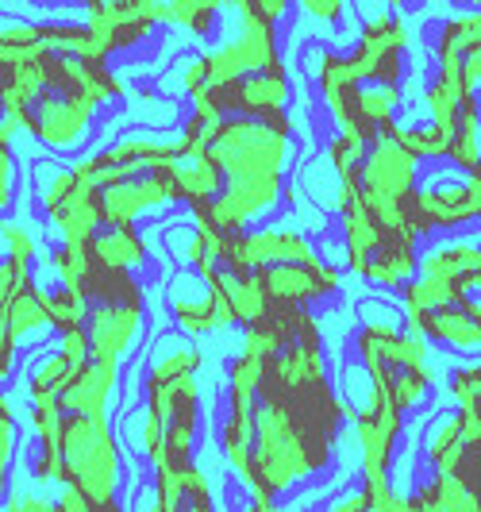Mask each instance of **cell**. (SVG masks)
Segmentation results:
<instances>
[{
    "label": "cell",
    "instance_id": "1",
    "mask_svg": "<svg viewBox=\"0 0 481 512\" xmlns=\"http://www.w3.org/2000/svg\"><path fill=\"white\" fill-rule=\"evenodd\" d=\"M339 416H347V409H339L328 382L289 389L266 378L254 405L251 459L239 478L254 501H274L316 478L331 459Z\"/></svg>",
    "mask_w": 481,
    "mask_h": 512
},
{
    "label": "cell",
    "instance_id": "2",
    "mask_svg": "<svg viewBox=\"0 0 481 512\" xmlns=\"http://www.w3.org/2000/svg\"><path fill=\"white\" fill-rule=\"evenodd\" d=\"M212 162L224 170L228 181H262L281 178L293 162V124L289 116L270 124V120H247V116H228L212 139L204 143Z\"/></svg>",
    "mask_w": 481,
    "mask_h": 512
},
{
    "label": "cell",
    "instance_id": "3",
    "mask_svg": "<svg viewBox=\"0 0 481 512\" xmlns=\"http://www.w3.org/2000/svg\"><path fill=\"white\" fill-rule=\"evenodd\" d=\"M235 12L243 20L239 35L231 43H224L220 51L208 54V93L239 85V81H247L254 74H266V70H281L274 20L289 12V4H281V0H262V4L239 0Z\"/></svg>",
    "mask_w": 481,
    "mask_h": 512
},
{
    "label": "cell",
    "instance_id": "4",
    "mask_svg": "<svg viewBox=\"0 0 481 512\" xmlns=\"http://www.w3.org/2000/svg\"><path fill=\"white\" fill-rule=\"evenodd\" d=\"M62 451H66L70 486L81 489L93 505H116V493L124 486V459L108 420L66 416Z\"/></svg>",
    "mask_w": 481,
    "mask_h": 512
},
{
    "label": "cell",
    "instance_id": "5",
    "mask_svg": "<svg viewBox=\"0 0 481 512\" xmlns=\"http://www.w3.org/2000/svg\"><path fill=\"white\" fill-rule=\"evenodd\" d=\"M93 112L97 104L89 101L85 93H77L74 81L66 77L58 54H51V89L39 101L27 108L24 128L58 154H70L77 147H85L89 128H93Z\"/></svg>",
    "mask_w": 481,
    "mask_h": 512
},
{
    "label": "cell",
    "instance_id": "6",
    "mask_svg": "<svg viewBox=\"0 0 481 512\" xmlns=\"http://www.w3.org/2000/svg\"><path fill=\"white\" fill-rule=\"evenodd\" d=\"M412 235H428L435 228H458L481 216V170L474 174H431L408 201Z\"/></svg>",
    "mask_w": 481,
    "mask_h": 512
},
{
    "label": "cell",
    "instance_id": "7",
    "mask_svg": "<svg viewBox=\"0 0 481 512\" xmlns=\"http://www.w3.org/2000/svg\"><path fill=\"white\" fill-rule=\"evenodd\" d=\"M370 20L362 24L358 47L351 58V70L362 85H397L405 74V47H408V24L401 16L385 12V8H362Z\"/></svg>",
    "mask_w": 481,
    "mask_h": 512
},
{
    "label": "cell",
    "instance_id": "8",
    "mask_svg": "<svg viewBox=\"0 0 481 512\" xmlns=\"http://www.w3.org/2000/svg\"><path fill=\"white\" fill-rule=\"evenodd\" d=\"M308 74L316 81V89L324 93V104H328L331 120L339 124V135H351L358 143L374 147L378 131L366 128L362 112H358V97H362V81L351 70V58L347 54L324 51V47H312L308 51Z\"/></svg>",
    "mask_w": 481,
    "mask_h": 512
},
{
    "label": "cell",
    "instance_id": "9",
    "mask_svg": "<svg viewBox=\"0 0 481 512\" xmlns=\"http://www.w3.org/2000/svg\"><path fill=\"white\" fill-rule=\"evenodd\" d=\"M274 266H320V255L312 251V243L301 231L262 228L228 239L220 258V270H235V274H262Z\"/></svg>",
    "mask_w": 481,
    "mask_h": 512
},
{
    "label": "cell",
    "instance_id": "10",
    "mask_svg": "<svg viewBox=\"0 0 481 512\" xmlns=\"http://www.w3.org/2000/svg\"><path fill=\"white\" fill-rule=\"evenodd\" d=\"M285 181L262 178V181H228L224 197L208 208H193V224L197 228H212L220 235H247V224L270 216L281 205Z\"/></svg>",
    "mask_w": 481,
    "mask_h": 512
},
{
    "label": "cell",
    "instance_id": "11",
    "mask_svg": "<svg viewBox=\"0 0 481 512\" xmlns=\"http://www.w3.org/2000/svg\"><path fill=\"white\" fill-rule=\"evenodd\" d=\"M166 305L178 320L181 335H208L239 324L228 301L216 293V285L197 270H174L166 282Z\"/></svg>",
    "mask_w": 481,
    "mask_h": 512
},
{
    "label": "cell",
    "instance_id": "12",
    "mask_svg": "<svg viewBox=\"0 0 481 512\" xmlns=\"http://www.w3.org/2000/svg\"><path fill=\"white\" fill-rule=\"evenodd\" d=\"M401 428H405V412L397 405L393 389H381L378 401L355 416V436H358V451H362V482L366 486L389 482L393 447L401 439Z\"/></svg>",
    "mask_w": 481,
    "mask_h": 512
},
{
    "label": "cell",
    "instance_id": "13",
    "mask_svg": "<svg viewBox=\"0 0 481 512\" xmlns=\"http://www.w3.org/2000/svg\"><path fill=\"white\" fill-rule=\"evenodd\" d=\"M158 24H166V4H154V0H93V4H85V27L112 54L143 43Z\"/></svg>",
    "mask_w": 481,
    "mask_h": 512
},
{
    "label": "cell",
    "instance_id": "14",
    "mask_svg": "<svg viewBox=\"0 0 481 512\" xmlns=\"http://www.w3.org/2000/svg\"><path fill=\"white\" fill-rule=\"evenodd\" d=\"M397 128V124H393ZM393 128L378 131L374 147L362 162V193L366 197H381V201H393V205L408 208V201L416 197V154L405 151L397 139H393Z\"/></svg>",
    "mask_w": 481,
    "mask_h": 512
},
{
    "label": "cell",
    "instance_id": "15",
    "mask_svg": "<svg viewBox=\"0 0 481 512\" xmlns=\"http://www.w3.org/2000/svg\"><path fill=\"white\" fill-rule=\"evenodd\" d=\"M178 201H181V193H178V185L170 181V174H166V170H147V174H139V178L101 189L104 228H135L139 216L162 212V208L178 205Z\"/></svg>",
    "mask_w": 481,
    "mask_h": 512
},
{
    "label": "cell",
    "instance_id": "16",
    "mask_svg": "<svg viewBox=\"0 0 481 512\" xmlns=\"http://www.w3.org/2000/svg\"><path fill=\"white\" fill-rule=\"evenodd\" d=\"M289 93H293V85H289V74H285V66H281V70L254 74V77H247V81H239V85H228V89H216V93H208V97L224 112V120H228V112H231V116L278 124V120H285Z\"/></svg>",
    "mask_w": 481,
    "mask_h": 512
},
{
    "label": "cell",
    "instance_id": "17",
    "mask_svg": "<svg viewBox=\"0 0 481 512\" xmlns=\"http://www.w3.org/2000/svg\"><path fill=\"white\" fill-rule=\"evenodd\" d=\"M139 328H143V301H131V305L104 301V305H93L89 324H85L89 343H93V362H120L131 351Z\"/></svg>",
    "mask_w": 481,
    "mask_h": 512
},
{
    "label": "cell",
    "instance_id": "18",
    "mask_svg": "<svg viewBox=\"0 0 481 512\" xmlns=\"http://www.w3.org/2000/svg\"><path fill=\"white\" fill-rule=\"evenodd\" d=\"M262 289L270 297V305H293L301 308L304 301H320L339 289V270L320 262V266H274L262 270Z\"/></svg>",
    "mask_w": 481,
    "mask_h": 512
},
{
    "label": "cell",
    "instance_id": "19",
    "mask_svg": "<svg viewBox=\"0 0 481 512\" xmlns=\"http://www.w3.org/2000/svg\"><path fill=\"white\" fill-rule=\"evenodd\" d=\"M408 332H420L451 347L458 355H481V305L478 301H462V305L439 308V312H428L420 320H408Z\"/></svg>",
    "mask_w": 481,
    "mask_h": 512
},
{
    "label": "cell",
    "instance_id": "20",
    "mask_svg": "<svg viewBox=\"0 0 481 512\" xmlns=\"http://www.w3.org/2000/svg\"><path fill=\"white\" fill-rule=\"evenodd\" d=\"M120 382V362H89L85 370H77L70 389L62 393V412L66 416H93V420H108V405Z\"/></svg>",
    "mask_w": 481,
    "mask_h": 512
},
{
    "label": "cell",
    "instance_id": "21",
    "mask_svg": "<svg viewBox=\"0 0 481 512\" xmlns=\"http://www.w3.org/2000/svg\"><path fill=\"white\" fill-rule=\"evenodd\" d=\"M166 174L170 181L178 185L181 201L189 208H208L216 205L220 197H224V189H228V178H224V170L212 162V154L204 143H197V151L189 154V158H181L174 166H166Z\"/></svg>",
    "mask_w": 481,
    "mask_h": 512
},
{
    "label": "cell",
    "instance_id": "22",
    "mask_svg": "<svg viewBox=\"0 0 481 512\" xmlns=\"http://www.w3.org/2000/svg\"><path fill=\"white\" fill-rule=\"evenodd\" d=\"M54 228L62 231V247H77V251H89V243L97 239V231L104 228V212H101V189L77 181L74 197L66 205L51 212Z\"/></svg>",
    "mask_w": 481,
    "mask_h": 512
},
{
    "label": "cell",
    "instance_id": "23",
    "mask_svg": "<svg viewBox=\"0 0 481 512\" xmlns=\"http://www.w3.org/2000/svg\"><path fill=\"white\" fill-rule=\"evenodd\" d=\"M420 278L447 282V285H455V289H462V293L481 289V247L466 243V239L435 247V251L424 255V262H420Z\"/></svg>",
    "mask_w": 481,
    "mask_h": 512
},
{
    "label": "cell",
    "instance_id": "24",
    "mask_svg": "<svg viewBox=\"0 0 481 512\" xmlns=\"http://www.w3.org/2000/svg\"><path fill=\"white\" fill-rule=\"evenodd\" d=\"M197 366H201V351L185 339V335L170 332L162 335L147 355V378H143V393L158 389V385L181 382V378H197Z\"/></svg>",
    "mask_w": 481,
    "mask_h": 512
},
{
    "label": "cell",
    "instance_id": "25",
    "mask_svg": "<svg viewBox=\"0 0 481 512\" xmlns=\"http://www.w3.org/2000/svg\"><path fill=\"white\" fill-rule=\"evenodd\" d=\"M208 282L216 285V293L228 301V308L235 312V320L243 328H254V324H262L270 316V297H266L258 274H235V270H220L216 266L208 274Z\"/></svg>",
    "mask_w": 481,
    "mask_h": 512
},
{
    "label": "cell",
    "instance_id": "26",
    "mask_svg": "<svg viewBox=\"0 0 481 512\" xmlns=\"http://www.w3.org/2000/svg\"><path fill=\"white\" fill-rule=\"evenodd\" d=\"M424 455L435 466V474L458 478L462 459H466V412H443L431 420L428 436H424Z\"/></svg>",
    "mask_w": 481,
    "mask_h": 512
},
{
    "label": "cell",
    "instance_id": "27",
    "mask_svg": "<svg viewBox=\"0 0 481 512\" xmlns=\"http://www.w3.org/2000/svg\"><path fill=\"white\" fill-rule=\"evenodd\" d=\"M89 258L97 270L108 274H131L147 266V243L139 239L135 228H101L97 239L89 243Z\"/></svg>",
    "mask_w": 481,
    "mask_h": 512
},
{
    "label": "cell",
    "instance_id": "28",
    "mask_svg": "<svg viewBox=\"0 0 481 512\" xmlns=\"http://www.w3.org/2000/svg\"><path fill=\"white\" fill-rule=\"evenodd\" d=\"M343 239H347V266L366 278L370 262H374V255L389 243V235L374 224V216H370V208L362 201V193H358L355 205L343 208Z\"/></svg>",
    "mask_w": 481,
    "mask_h": 512
},
{
    "label": "cell",
    "instance_id": "29",
    "mask_svg": "<svg viewBox=\"0 0 481 512\" xmlns=\"http://www.w3.org/2000/svg\"><path fill=\"white\" fill-rule=\"evenodd\" d=\"M43 27H47V47L58 58H81V62H93V66H104L112 58V51L85 24H43Z\"/></svg>",
    "mask_w": 481,
    "mask_h": 512
},
{
    "label": "cell",
    "instance_id": "30",
    "mask_svg": "<svg viewBox=\"0 0 481 512\" xmlns=\"http://www.w3.org/2000/svg\"><path fill=\"white\" fill-rule=\"evenodd\" d=\"M474 51H481V8L478 12H462V16L443 24L435 58H439V66H462Z\"/></svg>",
    "mask_w": 481,
    "mask_h": 512
},
{
    "label": "cell",
    "instance_id": "31",
    "mask_svg": "<svg viewBox=\"0 0 481 512\" xmlns=\"http://www.w3.org/2000/svg\"><path fill=\"white\" fill-rule=\"evenodd\" d=\"M412 274H416V247L401 243V239H389L378 255H374V262H370L366 282L397 289V285H412Z\"/></svg>",
    "mask_w": 481,
    "mask_h": 512
},
{
    "label": "cell",
    "instance_id": "32",
    "mask_svg": "<svg viewBox=\"0 0 481 512\" xmlns=\"http://www.w3.org/2000/svg\"><path fill=\"white\" fill-rule=\"evenodd\" d=\"M74 374L77 366L62 351L39 359V366L31 370V405H54V401H62V393L70 389Z\"/></svg>",
    "mask_w": 481,
    "mask_h": 512
},
{
    "label": "cell",
    "instance_id": "33",
    "mask_svg": "<svg viewBox=\"0 0 481 512\" xmlns=\"http://www.w3.org/2000/svg\"><path fill=\"white\" fill-rule=\"evenodd\" d=\"M401 301H405L408 320H420V316L439 312V308L462 305V301H466V293L455 289V285H447V282H435V278H416L412 285H405Z\"/></svg>",
    "mask_w": 481,
    "mask_h": 512
},
{
    "label": "cell",
    "instance_id": "34",
    "mask_svg": "<svg viewBox=\"0 0 481 512\" xmlns=\"http://www.w3.org/2000/svg\"><path fill=\"white\" fill-rule=\"evenodd\" d=\"M77 174L74 166H62V162H39L35 166V193H39V205L47 208V216L58 212L74 197Z\"/></svg>",
    "mask_w": 481,
    "mask_h": 512
},
{
    "label": "cell",
    "instance_id": "35",
    "mask_svg": "<svg viewBox=\"0 0 481 512\" xmlns=\"http://www.w3.org/2000/svg\"><path fill=\"white\" fill-rule=\"evenodd\" d=\"M451 162H455L462 174L481 170V116H478V101H474V97L462 108V120H458V131H455V147H451Z\"/></svg>",
    "mask_w": 481,
    "mask_h": 512
},
{
    "label": "cell",
    "instance_id": "36",
    "mask_svg": "<svg viewBox=\"0 0 481 512\" xmlns=\"http://www.w3.org/2000/svg\"><path fill=\"white\" fill-rule=\"evenodd\" d=\"M43 305H47L51 328L58 335L85 328V324H89V312H93V305H89L85 297L70 293V289H54V293H43Z\"/></svg>",
    "mask_w": 481,
    "mask_h": 512
},
{
    "label": "cell",
    "instance_id": "37",
    "mask_svg": "<svg viewBox=\"0 0 481 512\" xmlns=\"http://www.w3.org/2000/svg\"><path fill=\"white\" fill-rule=\"evenodd\" d=\"M401 104V85H362V97H358V112L366 120L370 131L393 128V108Z\"/></svg>",
    "mask_w": 481,
    "mask_h": 512
},
{
    "label": "cell",
    "instance_id": "38",
    "mask_svg": "<svg viewBox=\"0 0 481 512\" xmlns=\"http://www.w3.org/2000/svg\"><path fill=\"white\" fill-rule=\"evenodd\" d=\"M216 16H220V4H212V0H174V4H166V24H178L181 31L201 35V39L212 35Z\"/></svg>",
    "mask_w": 481,
    "mask_h": 512
},
{
    "label": "cell",
    "instance_id": "39",
    "mask_svg": "<svg viewBox=\"0 0 481 512\" xmlns=\"http://www.w3.org/2000/svg\"><path fill=\"white\" fill-rule=\"evenodd\" d=\"M393 139L405 151L416 154V158H451V147H455V139L443 128H435V124H424V128H393Z\"/></svg>",
    "mask_w": 481,
    "mask_h": 512
},
{
    "label": "cell",
    "instance_id": "40",
    "mask_svg": "<svg viewBox=\"0 0 481 512\" xmlns=\"http://www.w3.org/2000/svg\"><path fill=\"white\" fill-rule=\"evenodd\" d=\"M428 389H431L428 366H420V370H397V374H393V397H397L401 412L420 409L424 397H428Z\"/></svg>",
    "mask_w": 481,
    "mask_h": 512
},
{
    "label": "cell",
    "instance_id": "41",
    "mask_svg": "<svg viewBox=\"0 0 481 512\" xmlns=\"http://www.w3.org/2000/svg\"><path fill=\"white\" fill-rule=\"evenodd\" d=\"M47 47V27L43 24H27V20H4L0 27V51H39Z\"/></svg>",
    "mask_w": 481,
    "mask_h": 512
},
{
    "label": "cell",
    "instance_id": "42",
    "mask_svg": "<svg viewBox=\"0 0 481 512\" xmlns=\"http://www.w3.org/2000/svg\"><path fill=\"white\" fill-rule=\"evenodd\" d=\"M458 478L481 497V420L470 412H466V459H462Z\"/></svg>",
    "mask_w": 481,
    "mask_h": 512
},
{
    "label": "cell",
    "instance_id": "43",
    "mask_svg": "<svg viewBox=\"0 0 481 512\" xmlns=\"http://www.w3.org/2000/svg\"><path fill=\"white\" fill-rule=\"evenodd\" d=\"M4 251H8V258L12 262H24V266H31V258H35V239H31V231L20 228V224H4Z\"/></svg>",
    "mask_w": 481,
    "mask_h": 512
},
{
    "label": "cell",
    "instance_id": "44",
    "mask_svg": "<svg viewBox=\"0 0 481 512\" xmlns=\"http://www.w3.org/2000/svg\"><path fill=\"white\" fill-rule=\"evenodd\" d=\"M62 355L74 362L77 370H85V366L93 362V343H89V332H85V328H77V332L62 335Z\"/></svg>",
    "mask_w": 481,
    "mask_h": 512
},
{
    "label": "cell",
    "instance_id": "45",
    "mask_svg": "<svg viewBox=\"0 0 481 512\" xmlns=\"http://www.w3.org/2000/svg\"><path fill=\"white\" fill-rule=\"evenodd\" d=\"M12 451H16V420H12V405H0V466H12Z\"/></svg>",
    "mask_w": 481,
    "mask_h": 512
},
{
    "label": "cell",
    "instance_id": "46",
    "mask_svg": "<svg viewBox=\"0 0 481 512\" xmlns=\"http://www.w3.org/2000/svg\"><path fill=\"white\" fill-rule=\"evenodd\" d=\"M181 512H216L212 509V493H208V478H204V470H197L193 486H189V493H185Z\"/></svg>",
    "mask_w": 481,
    "mask_h": 512
},
{
    "label": "cell",
    "instance_id": "47",
    "mask_svg": "<svg viewBox=\"0 0 481 512\" xmlns=\"http://www.w3.org/2000/svg\"><path fill=\"white\" fill-rule=\"evenodd\" d=\"M328 512H374V497L366 493V486L347 489L343 497H335V501H331Z\"/></svg>",
    "mask_w": 481,
    "mask_h": 512
},
{
    "label": "cell",
    "instance_id": "48",
    "mask_svg": "<svg viewBox=\"0 0 481 512\" xmlns=\"http://www.w3.org/2000/svg\"><path fill=\"white\" fill-rule=\"evenodd\" d=\"M12 185H16L12 147H8V143H0V208H12Z\"/></svg>",
    "mask_w": 481,
    "mask_h": 512
},
{
    "label": "cell",
    "instance_id": "49",
    "mask_svg": "<svg viewBox=\"0 0 481 512\" xmlns=\"http://www.w3.org/2000/svg\"><path fill=\"white\" fill-rule=\"evenodd\" d=\"M4 512H62L58 501H43L39 493H20V497H8Z\"/></svg>",
    "mask_w": 481,
    "mask_h": 512
},
{
    "label": "cell",
    "instance_id": "50",
    "mask_svg": "<svg viewBox=\"0 0 481 512\" xmlns=\"http://www.w3.org/2000/svg\"><path fill=\"white\" fill-rule=\"evenodd\" d=\"M58 509L62 512H101V505H93L77 486H62L58 489Z\"/></svg>",
    "mask_w": 481,
    "mask_h": 512
},
{
    "label": "cell",
    "instance_id": "51",
    "mask_svg": "<svg viewBox=\"0 0 481 512\" xmlns=\"http://www.w3.org/2000/svg\"><path fill=\"white\" fill-rule=\"evenodd\" d=\"M301 8L308 12V16H312V20H320V24H335V20L347 12L339 0H304Z\"/></svg>",
    "mask_w": 481,
    "mask_h": 512
},
{
    "label": "cell",
    "instance_id": "52",
    "mask_svg": "<svg viewBox=\"0 0 481 512\" xmlns=\"http://www.w3.org/2000/svg\"><path fill=\"white\" fill-rule=\"evenodd\" d=\"M462 85H466V93H478L481 89V51H474L462 62Z\"/></svg>",
    "mask_w": 481,
    "mask_h": 512
},
{
    "label": "cell",
    "instance_id": "53",
    "mask_svg": "<svg viewBox=\"0 0 481 512\" xmlns=\"http://www.w3.org/2000/svg\"><path fill=\"white\" fill-rule=\"evenodd\" d=\"M243 512H278V509H274L270 501H254V497H251V505H247Z\"/></svg>",
    "mask_w": 481,
    "mask_h": 512
}]
</instances>
